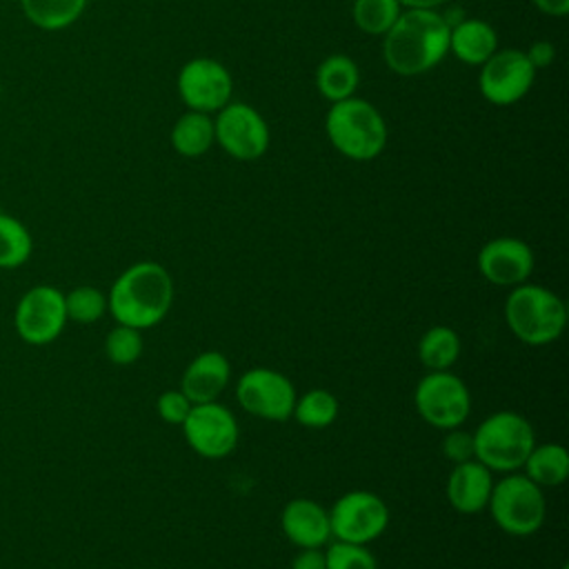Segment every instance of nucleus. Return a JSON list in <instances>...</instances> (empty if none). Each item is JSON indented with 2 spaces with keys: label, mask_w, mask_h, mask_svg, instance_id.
I'll return each mask as SVG.
<instances>
[{
  "label": "nucleus",
  "mask_w": 569,
  "mask_h": 569,
  "mask_svg": "<svg viewBox=\"0 0 569 569\" xmlns=\"http://www.w3.org/2000/svg\"><path fill=\"white\" fill-rule=\"evenodd\" d=\"M193 402L180 391V389H169V391H162L158 396V402H156V409H158V416L169 422V425H182L184 418L189 416Z\"/></svg>",
  "instance_id": "nucleus-31"
},
{
  "label": "nucleus",
  "mask_w": 569,
  "mask_h": 569,
  "mask_svg": "<svg viewBox=\"0 0 569 569\" xmlns=\"http://www.w3.org/2000/svg\"><path fill=\"white\" fill-rule=\"evenodd\" d=\"M398 2H402V4H407L411 9H433L436 4H440L445 0H398Z\"/></svg>",
  "instance_id": "nucleus-36"
},
{
  "label": "nucleus",
  "mask_w": 569,
  "mask_h": 569,
  "mask_svg": "<svg viewBox=\"0 0 569 569\" xmlns=\"http://www.w3.org/2000/svg\"><path fill=\"white\" fill-rule=\"evenodd\" d=\"M451 24L431 9H409L385 33V62L400 76L436 67L449 49Z\"/></svg>",
  "instance_id": "nucleus-2"
},
{
  "label": "nucleus",
  "mask_w": 569,
  "mask_h": 569,
  "mask_svg": "<svg viewBox=\"0 0 569 569\" xmlns=\"http://www.w3.org/2000/svg\"><path fill=\"white\" fill-rule=\"evenodd\" d=\"M213 122L202 111H189L184 113L171 129V144L182 156H200L204 153L213 142Z\"/></svg>",
  "instance_id": "nucleus-24"
},
{
  "label": "nucleus",
  "mask_w": 569,
  "mask_h": 569,
  "mask_svg": "<svg viewBox=\"0 0 569 569\" xmlns=\"http://www.w3.org/2000/svg\"><path fill=\"white\" fill-rule=\"evenodd\" d=\"M338 398L327 389H309L293 405V418L307 429H325L338 418Z\"/></svg>",
  "instance_id": "nucleus-26"
},
{
  "label": "nucleus",
  "mask_w": 569,
  "mask_h": 569,
  "mask_svg": "<svg viewBox=\"0 0 569 569\" xmlns=\"http://www.w3.org/2000/svg\"><path fill=\"white\" fill-rule=\"evenodd\" d=\"M522 469V473L538 487H558L569 476V453L562 445L556 442L536 445L529 451Z\"/></svg>",
  "instance_id": "nucleus-20"
},
{
  "label": "nucleus",
  "mask_w": 569,
  "mask_h": 569,
  "mask_svg": "<svg viewBox=\"0 0 569 569\" xmlns=\"http://www.w3.org/2000/svg\"><path fill=\"white\" fill-rule=\"evenodd\" d=\"M67 322L64 293L53 284L27 289L13 309V329L18 338L31 347H44L58 340Z\"/></svg>",
  "instance_id": "nucleus-8"
},
{
  "label": "nucleus",
  "mask_w": 569,
  "mask_h": 569,
  "mask_svg": "<svg viewBox=\"0 0 569 569\" xmlns=\"http://www.w3.org/2000/svg\"><path fill=\"white\" fill-rule=\"evenodd\" d=\"M67 318L80 325L98 322L107 313V293L91 284L73 287L64 293Z\"/></svg>",
  "instance_id": "nucleus-27"
},
{
  "label": "nucleus",
  "mask_w": 569,
  "mask_h": 569,
  "mask_svg": "<svg viewBox=\"0 0 569 569\" xmlns=\"http://www.w3.org/2000/svg\"><path fill=\"white\" fill-rule=\"evenodd\" d=\"M493 487V471L476 458L453 465L447 478V500L458 513H478L487 509Z\"/></svg>",
  "instance_id": "nucleus-17"
},
{
  "label": "nucleus",
  "mask_w": 569,
  "mask_h": 569,
  "mask_svg": "<svg viewBox=\"0 0 569 569\" xmlns=\"http://www.w3.org/2000/svg\"><path fill=\"white\" fill-rule=\"evenodd\" d=\"M104 353L113 365H133L142 356V331L116 322L104 338Z\"/></svg>",
  "instance_id": "nucleus-29"
},
{
  "label": "nucleus",
  "mask_w": 569,
  "mask_h": 569,
  "mask_svg": "<svg viewBox=\"0 0 569 569\" xmlns=\"http://www.w3.org/2000/svg\"><path fill=\"white\" fill-rule=\"evenodd\" d=\"M460 336L447 327L436 325L420 336L418 360L427 371H447L460 358Z\"/></svg>",
  "instance_id": "nucleus-21"
},
{
  "label": "nucleus",
  "mask_w": 569,
  "mask_h": 569,
  "mask_svg": "<svg viewBox=\"0 0 569 569\" xmlns=\"http://www.w3.org/2000/svg\"><path fill=\"white\" fill-rule=\"evenodd\" d=\"M327 569H378L376 556L367 545L336 540L325 549Z\"/></svg>",
  "instance_id": "nucleus-30"
},
{
  "label": "nucleus",
  "mask_w": 569,
  "mask_h": 569,
  "mask_svg": "<svg viewBox=\"0 0 569 569\" xmlns=\"http://www.w3.org/2000/svg\"><path fill=\"white\" fill-rule=\"evenodd\" d=\"M487 509L505 533L531 536L545 522L547 502L542 487L525 473L511 471L493 482Z\"/></svg>",
  "instance_id": "nucleus-6"
},
{
  "label": "nucleus",
  "mask_w": 569,
  "mask_h": 569,
  "mask_svg": "<svg viewBox=\"0 0 569 569\" xmlns=\"http://www.w3.org/2000/svg\"><path fill=\"white\" fill-rule=\"evenodd\" d=\"M231 378V365L220 351L198 353L182 373L180 391L193 402H211L227 389Z\"/></svg>",
  "instance_id": "nucleus-18"
},
{
  "label": "nucleus",
  "mask_w": 569,
  "mask_h": 569,
  "mask_svg": "<svg viewBox=\"0 0 569 569\" xmlns=\"http://www.w3.org/2000/svg\"><path fill=\"white\" fill-rule=\"evenodd\" d=\"M533 447V427L516 411H496L473 431V458L489 471L511 473L520 469Z\"/></svg>",
  "instance_id": "nucleus-4"
},
{
  "label": "nucleus",
  "mask_w": 569,
  "mask_h": 569,
  "mask_svg": "<svg viewBox=\"0 0 569 569\" xmlns=\"http://www.w3.org/2000/svg\"><path fill=\"white\" fill-rule=\"evenodd\" d=\"M327 136L342 156L371 160L387 142V127L373 104L360 98H345L333 102L327 113Z\"/></svg>",
  "instance_id": "nucleus-5"
},
{
  "label": "nucleus",
  "mask_w": 569,
  "mask_h": 569,
  "mask_svg": "<svg viewBox=\"0 0 569 569\" xmlns=\"http://www.w3.org/2000/svg\"><path fill=\"white\" fill-rule=\"evenodd\" d=\"M398 4V0H356L353 20L365 33H387L400 16Z\"/></svg>",
  "instance_id": "nucleus-28"
},
{
  "label": "nucleus",
  "mask_w": 569,
  "mask_h": 569,
  "mask_svg": "<svg viewBox=\"0 0 569 569\" xmlns=\"http://www.w3.org/2000/svg\"><path fill=\"white\" fill-rule=\"evenodd\" d=\"M316 84L320 93L331 102L351 98L358 84V67L351 58L342 53H333L320 62L316 71Z\"/></svg>",
  "instance_id": "nucleus-23"
},
{
  "label": "nucleus",
  "mask_w": 569,
  "mask_h": 569,
  "mask_svg": "<svg viewBox=\"0 0 569 569\" xmlns=\"http://www.w3.org/2000/svg\"><path fill=\"white\" fill-rule=\"evenodd\" d=\"M442 453L453 462H465L473 458V433L462 431L460 427L447 429V436L442 438Z\"/></svg>",
  "instance_id": "nucleus-32"
},
{
  "label": "nucleus",
  "mask_w": 569,
  "mask_h": 569,
  "mask_svg": "<svg viewBox=\"0 0 569 569\" xmlns=\"http://www.w3.org/2000/svg\"><path fill=\"white\" fill-rule=\"evenodd\" d=\"M533 4L549 16H565L569 11V0H533Z\"/></svg>",
  "instance_id": "nucleus-35"
},
{
  "label": "nucleus",
  "mask_w": 569,
  "mask_h": 569,
  "mask_svg": "<svg viewBox=\"0 0 569 569\" xmlns=\"http://www.w3.org/2000/svg\"><path fill=\"white\" fill-rule=\"evenodd\" d=\"M280 527L298 549L325 547L331 538L329 511L311 498L289 500L280 513Z\"/></svg>",
  "instance_id": "nucleus-16"
},
{
  "label": "nucleus",
  "mask_w": 569,
  "mask_h": 569,
  "mask_svg": "<svg viewBox=\"0 0 569 569\" xmlns=\"http://www.w3.org/2000/svg\"><path fill=\"white\" fill-rule=\"evenodd\" d=\"M33 253V238L27 224L9 213H0V269H18Z\"/></svg>",
  "instance_id": "nucleus-25"
},
{
  "label": "nucleus",
  "mask_w": 569,
  "mask_h": 569,
  "mask_svg": "<svg viewBox=\"0 0 569 569\" xmlns=\"http://www.w3.org/2000/svg\"><path fill=\"white\" fill-rule=\"evenodd\" d=\"M560 569H569V567H567V565H562V567H560Z\"/></svg>",
  "instance_id": "nucleus-37"
},
{
  "label": "nucleus",
  "mask_w": 569,
  "mask_h": 569,
  "mask_svg": "<svg viewBox=\"0 0 569 569\" xmlns=\"http://www.w3.org/2000/svg\"><path fill=\"white\" fill-rule=\"evenodd\" d=\"M478 269L491 284L516 287L533 271V251L520 238H493L478 253Z\"/></svg>",
  "instance_id": "nucleus-15"
},
{
  "label": "nucleus",
  "mask_w": 569,
  "mask_h": 569,
  "mask_svg": "<svg viewBox=\"0 0 569 569\" xmlns=\"http://www.w3.org/2000/svg\"><path fill=\"white\" fill-rule=\"evenodd\" d=\"M482 64L480 91L493 104H511L520 100L533 82L536 69L527 60L525 51L505 49Z\"/></svg>",
  "instance_id": "nucleus-14"
},
{
  "label": "nucleus",
  "mask_w": 569,
  "mask_h": 569,
  "mask_svg": "<svg viewBox=\"0 0 569 569\" xmlns=\"http://www.w3.org/2000/svg\"><path fill=\"white\" fill-rule=\"evenodd\" d=\"M213 133L220 147L238 160H256L269 147V129L262 116L249 104L233 102L220 109L213 122Z\"/></svg>",
  "instance_id": "nucleus-12"
},
{
  "label": "nucleus",
  "mask_w": 569,
  "mask_h": 569,
  "mask_svg": "<svg viewBox=\"0 0 569 569\" xmlns=\"http://www.w3.org/2000/svg\"><path fill=\"white\" fill-rule=\"evenodd\" d=\"M89 0H20L24 18L44 29V31H58L69 24H73Z\"/></svg>",
  "instance_id": "nucleus-22"
},
{
  "label": "nucleus",
  "mask_w": 569,
  "mask_h": 569,
  "mask_svg": "<svg viewBox=\"0 0 569 569\" xmlns=\"http://www.w3.org/2000/svg\"><path fill=\"white\" fill-rule=\"evenodd\" d=\"M173 302V280L169 271L153 260H140L127 267L107 293V311L118 325L149 329L158 325Z\"/></svg>",
  "instance_id": "nucleus-1"
},
{
  "label": "nucleus",
  "mask_w": 569,
  "mask_h": 569,
  "mask_svg": "<svg viewBox=\"0 0 569 569\" xmlns=\"http://www.w3.org/2000/svg\"><path fill=\"white\" fill-rule=\"evenodd\" d=\"M291 569H327L322 547L300 549L291 560Z\"/></svg>",
  "instance_id": "nucleus-33"
},
{
  "label": "nucleus",
  "mask_w": 569,
  "mask_h": 569,
  "mask_svg": "<svg viewBox=\"0 0 569 569\" xmlns=\"http://www.w3.org/2000/svg\"><path fill=\"white\" fill-rule=\"evenodd\" d=\"M498 36L482 20H462L449 31V49L467 64H482L496 53Z\"/></svg>",
  "instance_id": "nucleus-19"
},
{
  "label": "nucleus",
  "mask_w": 569,
  "mask_h": 569,
  "mask_svg": "<svg viewBox=\"0 0 569 569\" xmlns=\"http://www.w3.org/2000/svg\"><path fill=\"white\" fill-rule=\"evenodd\" d=\"M331 538L367 545L385 533L389 525V507L380 496L367 489L342 493L329 509Z\"/></svg>",
  "instance_id": "nucleus-9"
},
{
  "label": "nucleus",
  "mask_w": 569,
  "mask_h": 569,
  "mask_svg": "<svg viewBox=\"0 0 569 569\" xmlns=\"http://www.w3.org/2000/svg\"><path fill=\"white\" fill-rule=\"evenodd\" d=\"M236 398L247 413L282 422L291 418L298 396L293 382L284 373L267 367H253L238 378Z\"/></svg>",
  "instance_id": "nucleus-10"
},
{
  "label": "nucleus",
  "mask_w": 569,
  "mask_h": 569,
  "mask_svg": "<svg viewBox=\"0 0 569 569\" xmlns=\"http://www.w3.org/2000/svg\"><path fill=\"white\" fill-rule=\"evenodd\" d=\"M180 427L184 431L187 445L198 456L209 460L227 458L240 438L236 416L218 400L193 405Z\"/></svg>",
  "instance_id": "nucleus-11"
},
{
  "label": "nucleus",
  "mask_w": 569,
  "mask_h": 569,
  "mask_svg": "<svg viewBox=\"0 0 569 569\" xmlns=\"http://www.w3.org/2000/svg\"><path fill=\"white\" fill-rule=\"evenodd\" d=\"M525 56H527V60L531 62L533 69H540V67L551 64V60H553V56H556V49H553L551 42L538 40V42H533V44L529 47V51H527Z\"/></svg>",
  "instance_id": "nucleus-34"
},
{
  "label": "nucleus",
  "mask_w": 569,
  "mask_h": 569,
  "mask_svg": "<svg viewBox=\"0 0 569 569\" xmlns=\"http://www.w3.org/2000/svg\"><path fill=\"white\" fill-rule=\"evenodd\" d=\"M505 322L525 345H549L565 331L567 307L558 293L542 284H516L505 300Z\"/></svg>",
  "instance_id": "nucleus-3"
},
{
  "label": "nucleus",
  "mask_w": 569,
  "mask_h": 569,
  "mask_svg": "<svg viewBox=\"0 0 569 569\" xmlns=\"http://www.w3.org/2000/svg\"><path fill=\"white\" fill-rule=\"evenodd\" d=\"M178 91L191 111L209 113L229 102L231 76L220 62L211 58H196L180 69Z\"/></svg>",
  "instance_id": "nucleus-13"
},
{
  "label": "nucleus",
  "mask_w": 569,
  "mask_h": 569,
  "mask_svg": "<svg viewBox=\"0 0 569 569\" xmlns=\"http://www.w3.org/2000/svg\"><path fill=\"white\" fill-rule=\"evenodd\" d=\"M416 411L436 429L460 427L471 411V393L462 378L447 371H429L422 376L413 391Z\"/></svg>",
  "instance_id": "nucleus-7"
}]
</instances>
